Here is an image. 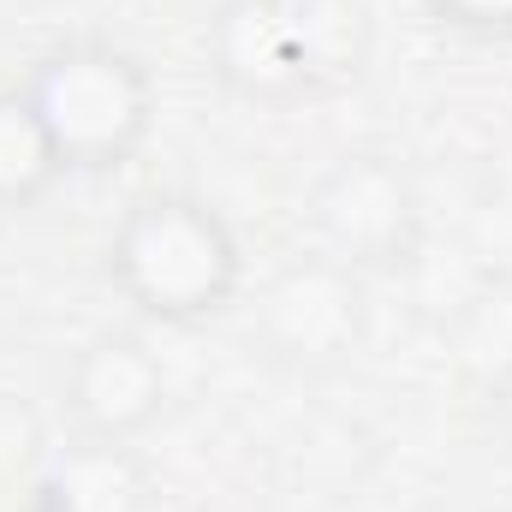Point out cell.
<instances>
[{
    "instance_id": "6da1fadb",
    "label": "cell",
    "mask_w": 512,
    "mask_h": 512,
    "mask_svg": "<svg viewBox=\"0 0 512 512\" xmlns=\"http://www.w3.org/2000/svg\"><path fill=\"white\" fill-rule=\"evenodd\" d=\"M209 66L245 102L334 96L370 66L364 0H227L209 24Z\"/></svg>"
},
{
    "instance_id": "7a4b0ae2",
    "label": "cell",
    "mask_w": 512,
    "mask_h": 512,
    "mask_svg": "<svg viewBox=\"0 0 512 512\" xmlns=\"http://www.w3.org/2000/svg\"><path fill=\"white\" fill-rule=\"evenodd\" d=\"M239 239L233 227L179 191H149L126 209L108 245V280L120 298L155 322H203L239 292Z\"/></svg>"
},
{
    "instance_id": "3957f363",
    "label": "cell",
    "mask_w": 512,
    "mask_h": 512,
    "mask_svg": "<svg viewBox=\"0 0 512 512\" xmlns=\"http://www.w3.org/2000/svg\"><path fill=\"white\" fill-rule=\"evenodd\" d=\"M24 96H30L36 120L48 126L60 161L66 167H90V173L131 161L137 143L149 137V120H155L149 72L114 42L48 48L30 66Z\"/></svg>"
},
{
    "instance_id": "277c9868",
    "label": "cell",
    "mask_w": 512,
    "mask_h": 512,
    "mask_svg": "<svg viewBox=\"0 0 512 512\" xmlns=\"http://www.w3.org/2000/svg\"><path fill=\"white\" fill-rule=\"evenodd\" d=\"M310 227L346 268H387L417 245V191L393 155H340L310 191Z\"/></svg>"
},
{
    "instance_id": "5b68a950",
    "label": "cell",
    "mask_w": 512,
    "mask_h": 512,
    "mask_svg": "<svg viewBox=\"0 0 512 512\" xmlns=\"http://www.w3.org/2000/svg\"><path fill=\"white\" fill-rule=\"evenodd\" d=\"M256 340L292 370H334L364 340V286L334 256L286 262L256 298Z\"/></svg>"
},
{
    "instance_id": "8992f818",
    "label": "cell",
    "mask_w": 512,
    "mask_h": 512,
    "mask_svg": "<svg viewBox=\"0 0 512 512\" xmlns=\"http://www.w3.org/2000/svg\"><path fill=\"white\" fill-rule=\"evenodd\" d=\"M161 405H167V370L137 334L108 328V334H96L72 352L66 411H72L78 435L131 441L161 417Z\"/></svg>"
},
{
    "instance_id": "52a82bcc",
    "label": "cell",
    "mask_w": 512,
    "mask_h": 512,
    "mask_svg": "<svg viewBox=\"0 0 512 512\" xmlns=\"http://www.w3.org/2000/svg\"><path fill=\"white\" fill-rule=\"evenodd\" d=\"M36 512H149V477L126 441L78 435L48 459Z\"/></svg>"
},
{
    "instance_id": "ba28073f",
    "label": "cell",
    "mask_w": 512,
    "mask_h": 512,
    "mask_svg": "<svg viewBox=\"0 0 512 512\" xmlns=\"http://www.w3.org/2000/svg\"><path fill=\"white\" fill-rule=\"evenodd\" d=\"M60 173H66V161H60L48 126L36 120L24 84L0 90V209H30L36 197L54 191Z\"/></svg>"
},
{
    "instance_id": "9c48e42d",
    "label": "cell",
    "mask_w": 512,
    "mask_h": 512,
    "mask_svg": "<svg viewBox=\"0 0 512 512\" xmlns=\"http://www.w3.org/2000/svg\"><path fill=\"white\" fill-rule=\"evenodd\" d=\"M441 334L471 382L501 387L512 376V280H489Z\"/></svg>"
},
{
    "instance_id": "30bf717a",
    "label": "cell",
    "mask_w": 512,
    "mask_h": 512,
    "mask_svg": "<svg viewBox=\"0 0 512 512\" xmlns=\"http://www.w3.org/2000/svg\"><path fill=\"white\" fill-rule=\"evenodd\" d=\"M405 280H411V298H417V310L435 322V328H447L489 280L471 268V256L459 251V239L453 245H411V256H405Z\"/></svg>"
},
{
    "instance_id": "8fae6325",
    "label": "cell",
    "mask_w": 512,
    "mask_h": 512,
    "mask_svg": "<svg viewBox=\"0 0 512 512\" xmlns=\"http://www.w3.org/2000/svg\"><path fill=\"white\" fill-rule=\"evenodd\" d=\"M459 251L471 256V268L483 280H512V191H495L489 203L471 209Z\"/></svg>"
},
{
    "instance_id": "7c38bea8",
    "label": "cell",
    "mask_w": 512,
    "mask_h": 512,
    "mask_svg": "<svg viewBox=\"0 0 512 512\" xmlns=\"http://www.w3.org/2000/svg\"><path fill=\"white\" fill-rule=\"evenodd\" d=\"M441 24L471 36H512V0H423Z\"/></svg>"
},
{
    "instance_id": "4fadbf2b",
    "label": "cell",
    "mask_w": 512,
    "mask_h": 512,
    "mask_svg": "<svg viewBox=\"0 0 512 512\" xmlns=\"http://www.w3.org/2000/svg\"><path fill=\"white\" fill-rule=\"evenodd\" d=\"M489 399H495V423H501V435L512 441V376L501 387H489Z\"/></svg>"
},
{
    "instance_id": "5bb4252c",
    "label": "cell",
    "mask_w": 512,
    "mask_h": 512,
    "mask_svg": "<svg viewBox=\"0 0 512 512\" xmlns=\"http://www.w3.org/2000/svg\"><path fill=\"white\" fill-rule=\"evenodd\" d=\"M495 512H512V489H507V495H501V507H495Z\"/></svg>"
}]
</instances>
